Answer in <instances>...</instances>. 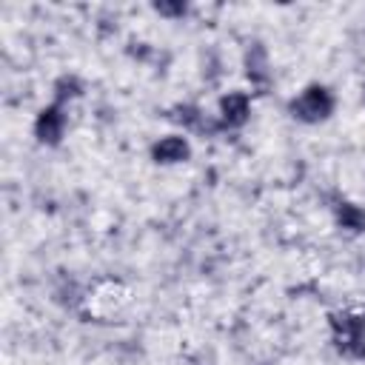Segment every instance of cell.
Here are the masks:
<instances>
[{
	"mask_svg": "<svg viewBox=\"0 0 365 365\" xmlns=\"http://www.w3.org/2000/svg\"><path fill=\"white\" fill-rule=\"evenodd\" d=\"M285 111L302 125H322L336 111V94L325 83H308L285 103Z\"/></svg>",
	"mask_w": 365,
	"mask_h": 365,
	"instance_id": "6da1fadb",
	"label": "cell"
},
{
	"mask_svg": "<svg viewBox=\"0 0 365 365\" xmlns=\"http://www.w3.org/2000/svg\"><path fill=\"white\" fill-rule=\"evenodd\" d=\"M328 328H331L334 345L345 356L356 359V354L365 345V314L362 311H351V308L334 311V314H328Z\"/></svg>",
	"mask_w": 365,
	"mask_h": 365,
	"instance_id": "7a4b0ae2",
	"label": "cell"
},
{
	"mask_svg": "<svg viewBox=\"0 0 365 365\" xmlns=\"http://www.w3.org/2000/svg\"><path fill=\"white\" fill-rule=\"evenodd\" d=\"M68 134V108L66 106H57V103H46L37 108L34 120H31V137L37 145L43 148H57L63 145Z\"/></svg>",
	"mask_w": 365,
	"mask_h": 365,
	"instance_id": "3957f363",
	"label": "cell"
},
{
	"mask_svg": "<svg viewBox=\"0 0 365 365\" xmlns=\"http://www.w3.org/2000/svg\"><path fill=\"white\" fill-rule=\"evenodd\" d=\"M254 114V97L251 91H242V88H228L217 97V123L222 131H240L242 125H248Z\"/></svg>",
	"mask_w": 365,
	"mask_h": 365,
	"instance_id": "277c9868",
	"label": "cell"
},
{
	"mask_svg": "<svg viewBox=\"0 0 365 365\" xmlns=\"http://www.w3.org/2000/svg\"><path fill=\"white\" fill-rule=\"evenodd\" d=\"M168 120L177 125V131L182 134H200V137H214L222 134L220 123L214 114H205L202 106L197 103H177L168 108Z\"/></svg>",
	"mask_w": 365,
	"mask_h": 365,
	"instance_id": "5b68a950",
	"label": "cell"
},
{
	"mask_svg": "<svg viewBox=\"0 0 365 365\" xmlns=\"http://www.w3.org/2000/svg\"><path fill=\"white\" fill-rule=\"evenodd\" d=\"M194 157V145H191V137L182 134V131H171V134H163L157 137L151 145H148V160L160 168H171V165H182Z\"/></svg>",
	"mask_w": 365,
	"mask_h": 365,
	"instance_id": "8992f818",
	"label": "cell"
},
{
	"mask_svg": "<svg viewBox=\"0 0 365 365\" xmlns=\"http://www.w3.org/2000/svg\"><path fill=\"white\" fill-rule=\"evenodd\" d=\"M242 74L251 83V88H257V91H268L271 88V83H274L271 54H268V48L259 40L248 43V48L242 54Z\"/></svg>",
	"mask_w": 365,
	"mask_h": 365,
	"instance_id": "52a82bcc",
	"label": "cell"
},
{
	"mask_svg": "<svg viewBox=\"0 0 365 365\" xmlns=\"http://www.w3.org/2000/svg\"><path fill=\"white\" fill-rule=\"evenodd\" d=\"M331 217H334L336 228H342L348 234H365V205L345 200V197H336L331 202Z\"/></svg>",
	"mask_w": 365,
	"mask_h": 365,
	"instance_id": "ba28073f",
	"label": "cell"
},
{
	"mask_svg": "<svg viewBox=\"0 0 365 365\" xmlns=\"http://www.w3.org/2000/svg\"><path fill=\"white\" fill-rule=\"evenodd\" d=\"M86 91H88V88H86V80H83L77 71H63V74H57L54 83H51V103L68 108L71 103L83 100Z\"/></svg>",
	"mask_w": 365,
	"mask_h": 365,
	"instance_id": "9c48e42d",
	"label": "cell"
},
{
	"mask_svg": "<svg viewBox=\"0 0 365 365\" xmlns=\"http://www.w3.org/2000/svg\"><path fill=\"white\" fill-rule=\"evenodd\" d=\"M151 11L160 14L163 20H182L188 14V3L185 0H154Z\"/></svg>",
	"mask_w": 365,
	"mask_h": 365,
	"instance_id": "30bf717a",
	"label": "cell"
},
{
	"mask_svg": "<svg viewBox=\"0 0 365 365\" xmlns=\"http://www.w3.org/2000/svg\"><path fill=\"white\" fill-rule=\"evenodd\" d=\"M356 359H359V362H365V345H362V351L356 354Z\"/></svg>",
	"mask_w": 365,
	"mask_h": 365,
	"instance_id": "8fae6325",
	"label": "cell"
},
{
	"mask_svg": "<svg viewBox=\"0 0 365 365\" xmlns=\"http://www.w3.org/2000/svg\"><path fill=\"white\" fill-rule=\"evenodd\" d=\"M362 100H365V86H362Z\"/></svg>",
	"mask_w": 365,
	"mask_h": 365,
	"instance_id": "7c38bea8",
	"label": "cell"
}]
</instances>
